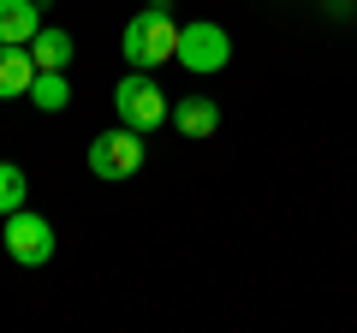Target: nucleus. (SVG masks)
Here are the masks:
<instances>
[{
    "instance_id": "f257e3e1",
    "label": "nucleus",
    "mask_w": 357,
    "mask_h": 333,
    "mask_svg": "<svg viewBox=\"0 0 357 333\" xmlns=\"http://www.w3.org/2000/svg\"><path fill=\"white\" fill-rule=\"evenodd\" d=\"M119 48H126V60L143 65V72H149V65H167V60L178 54V24H173V13H167L161 0H155V6H143V13L126 24Z\"/></svg>"
},
{
    "instance_id": "f03ea898",
    "label": "nucleus",
    "mask_w": 357,
    "mask_h": 333,
    "mask_svg": "<svg viewBox=\"0 0 357 333\" xmlns=\"http://www.w3.org/2000/svg\"><path fill=\"white\" fill-rule=\"evenodd\" d=\"M114 107H119V125H131V131H155V125H167V95H161V84H155L143 65H131V72L119 77Z\"/></svg>"
},
{
    "instance_id": "7ed1b4c3",
    "label": "nucleus",
    "mask_w": 357,
    "mask_h": 333,
    "mask_svg": "<svg viewBox=\"0 0 357 333\" xmlns=\"http://www.w3.org/2000/svg\"><path fill=\"white\" fill-rule=\"evenodd\" d=\"M185 72H220L232 60V36L215 24V18H197V24H178V54H173Z\"/></svg>"
},
{
    "instance_id": "20e7f679",
    "label": "nucleus",
    "mask_w": 357,
    "mask_h": 333,
    "mask_svg": "<svg viewBox=\"0 0 357 333\" xmlns=\"http://www.w3.org/2000/svg\"><path fill=\"white\" fill-rule=\"evenodd\" d=\"M137 166H143V131L119 125V131H102L89 143V173L96 179H131Z\"/></svg>"
},
{
    "instance_id": "39448f33",
    "label": "nucleus",
    "mask_w": 357,
    "mask_h": 333,
    "mask_svg": "<svg viewBox=\"0 0 357 333\" xmlns=\"http://www.w3.org/2000/svg\"><path fill=\"white\" fill-rule=\"evenodd\" d=\"M6 250H13V262H24V268H42V262L54 256V226L42 215H30V208H13V215H6Z\"/></svg>"
},
{
    "instance_id": "423d86ee",
    "label": "nucleus",
    "mask_w": 357,
    "mask_h": 333,
    "mask_svg": "<svg viewBox=\"0 0 357 333\" xmlns=\"http://www.w3.org/2000/svg\"><path fill=\"white\" fill-rule=\"evenodd\" d=\"M42 13H48V0H0V42L30 48V36L42 30Z\"/></svg>"
},
{
    "instance_id": "0eeeda50",
    "label": "nucleus",
    "mask_w": 357,
    "mask_h": 333,
    "mask_svg": "<svg viewBox=\"0 0 357 333\" xmlns=\"http://www.w3.org/2000/svg\"><path fill=\"white\" fill-rule=\"evenodd\" d=\"M30 84H36V60H30V48L0 42V102H6V95H30Z\"/></svg>"
},
{
    "instance_id": "6e6552de",
    "label": "nucleus",
    "mask_w": 357,
    "mask_h": 333,
    "mask_svg": "<svg viewBox=\"0 0 357 333\" xmlns=\"http://www.w3.org/2000/svg\"><path fill=\"white\" fill-rule=\"evenodd\" d=\"M167 119H173L185 137H215L220 125V107L208 102V95H178V107H167Z\"/></svg>"
},
{
    "instance_id": "1a4fd4ad",
    "label": "nucleus",
    "mask_w": 357,
    "mask_h": 333,
    "mask_svg": "<svg viewBox=\"0 0 357 333\" xmlns=\"http://www.w3.org/2000/svg\"><path fill=\"white\" fill-rule=\"evenodd\" d=\"M30 60H36V72H66L72 65V36L54 24H42L36 36H30Z\"/></svg>"
},
{
    "instance_id": "9d476101",
    "label": "nucleus",
    "mask_w": 357,
    "mask_h": 333,
    "mask_svg": "<svg viewBox=\"0 0 357 333\" xmlns=\"http://www.w3.org/2000/svg\"><path fill=\"white\" fill-rule=\"evenodd\" d=\"M30 102H36L42 114H60V107L72 102V84H66V72H36V84H30Z\"/></svg>"
},
{
    "instance_id": "9b49d317",
    "label": "nucleus",
    "mask_w": 357,
    "mask_h": 333,
    "mask_svg": "<svg viewBox=\"0 0 357 333\" xmlns=\"http://www.w3.org/2000/svg\"><path fill=\"white\" fill-rule=\"evenodd\" d=\"M24 196H30V179H24V166H18V161H0V215L24 208Z\"/></svg>"
}]
</instances>
